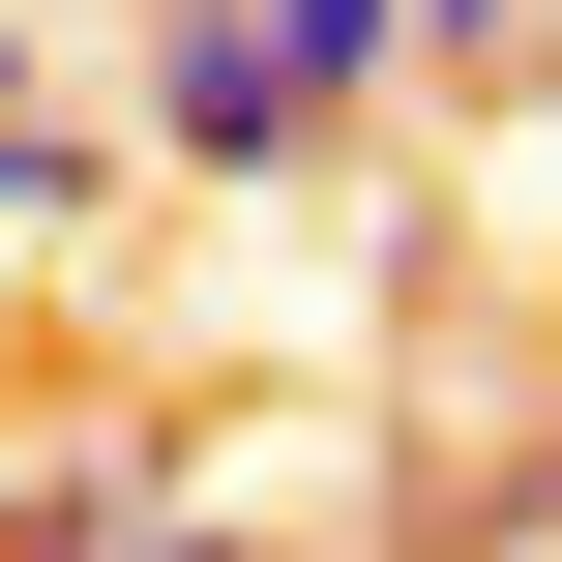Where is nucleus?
Instances as JSON below:
<instances>
[{"label":"nucleus","instance_id":"nucleus-2","mask_svg":"<svg viewBox=\"0 0 562 562\" xmlns=\"http://www.w3.org/2000/svg\"><path fill=\"white\" fill-rule=\"evenodd\" d=\"M89 178H119V148H89V119H30V89H0V237H59V207H89Z\"/></svg>","mask_w":562,"mask_h":562},{"label":"nucleus","instance_id":"nucleus-3","mask_svg":"<svg viewBox=\"0 0 562 562\" xmlns=\"http://www.w3.org/2000/svg\"><path fill=\"white\" fill-rule=\"evenodd\" d=\"M474 59H533V0H415V89H474Z\"/></svg>","mask_w":562,"mask_h":562},{"label":"nucleus","instance_id":"nucleus-4","mask_svg":"<svg viewBox=\"0 0 562 562\" xmlns=\"http://www.w3.org/2000/svg\"><path fill=\"white\" fill-rule=\"evenodd\" d=\"M89 562H237V533H148V504H119V533H89Z\"/></svg>","mask_w":562,"mask_h":562},{"label":"nucleus","instance_id":"nucleus-1","mask_svg":"<svg viewBox=\"0 0 562 562\" xmlns=\"http://www.w3.org/2000/svg\"><path fill=\"white\" fill-rule=\"evenodd\" d=\"M356 89H415V0H178V30H148V148H178V178H267V148H326Z\"/></svg>","mask_w":562,"mask_h":562}]
</instances>
